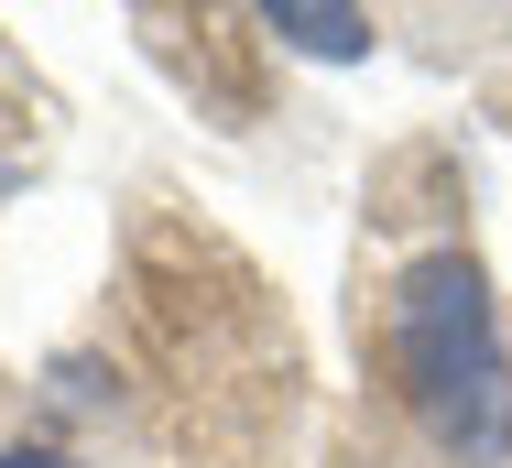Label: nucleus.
<instances>
[{"instance_id":"obj_1","label":"nucleus","mask_w":512,"mask_h":468,"mask_svg":"<svg viewBox=\"0 0 512 468\" xmlns=\"http://www.w3.org/2000/svg\"><path fill=\"white\" fill-rule=\"evenodd\" d=\"M382 349H393V381H404L414 425L447 458L458 468H512V338H502V305H491V273L458 240L414 251L393 273Z\"/></svg>"},{"instance_id":"obj_2","label":"nucleus","mask_w":512,"mask_h":468,"mask_svg":"<svg viewBox=\"0 0 512 468\" xmlns=\"http://www.w3.org/2000/svg\"><path fill=\"white\" fill-rule=\"evenodd\" d=\"M262 33L306 66H371V44H382V22L360 0H262Z\"/></svg>"},{"instance_id":"obj_3","label":"nucleus","mask_w":512,"mask_h":468,"mask_svg":"<svg viewBox=\"0 0 512 468\" xmlns=\"http://www.w3.org/2000/svg\"><path fill=\"white\" fill-rule=\"evenodd\" d=\"M0 468H88V458H66L55 436H0Z\"/></svg>"}]
</instances>
